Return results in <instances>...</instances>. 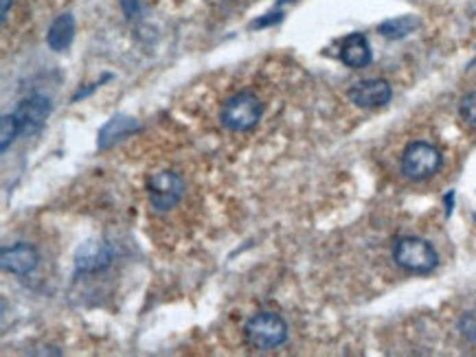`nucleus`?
I'll use <instances>...</instances> for the list:
<instances>
[{
    "mask_svg": "<svg viewBox=\"0 0 476 357\" xmlns=\"http://www.w3.org/2000/svg\"><path fill=\"white\" fill-rule=\"evenodd\" d=\"M283 20V14L281 11H274V14H265L263 18H259V20H254L252 22V29H261V27H268V25H274V22H281Z\"/></svg>",
    "mask_w": 476,
    "mask_h": 357,
    "instance_id": "nucleus-18",
    "label": "nucleus"
},
{
    "mask_svg": "<svg viewBox=\"0 0 476 357\" xmlns=\"http://www.w3.org/2000/svg\"><path fill=\"white\" fill-rule=\"evenodd\" d=\"M263 106L257 95L252 93H237L228 97L219 110V121L222 125L230 132H246L257 125L261 119Z\"/></svg>",
    "mask_w": 476,
    "mask_h": 357,
    "instance_id": "nucleus-3",
    "label": "nucleus"
},
{
    "mask_svg": "<svg viewBox=\"0 0 476 357\" xmlns=\"http://www.w3.org/2000/svg\"><path fill=\"white\" fill-rule=\"evenodd\" d=\"M393 90L384 79H367L351 86L349 99L358 108H380L391 101Z\"/></svg>",
    "mask_w": 476,
    "mask_h": 357,
    "instance_id": "nucleus-9",
    "label": "nucleus"
},
{
    "mask_svg": "<svg viewBox=\"0 0 476 357\" xmlns=\"http://www.w3.org/2000/svg\"><path fill=\"white\" fill-rule=\"evenodd\" d=\"M419 27V20L415 16H397L380 25V33L389 40H402L408 33H413Z\"/></svg>",
    "mask_w": 476,
    "mask_h": 357,
    "instance_id": "nucleus-13",
    "label": "nucleus"
},
{
    "mask_svg": "<svg viewBox=\"0 0 476 357\" xmlns=\"http://www.w3.org/2000/svg\"><path fill=\"white\" fill-rule=\"evenodd\" d=\"M0 263H3V270L16 276H27L38 267L40 263V254L27 241H18L14 245H7L0 252Z\"/></svg>",
    "mask_w": 476,
    "mask_h": 357,
    "instance_id": "nucleus-8",
    "label": "nucleus"
},
{
    "mask_svg": "<svg viewBox=\"0 0 476 357\" xmlns=\"http://www.w3.org/2000/svg\"><path fill=\"white\" fill-rule=\"evenodd\" d=\"M139 130V123L136 119H130V116H115L110 119L106 125L99 132V140H97V147L99 149H108L112 147L117 140H121L128 134L136 132Z\"/></svg>",
    "mask_w": 476,
    "mask_h": 357,
    "instance_id": "nucleus-12",
    "label": "nucleus"
},
{
    "mask_svg": "<svg viewBox=\"0 0 476 357\" xmlns=\"http://www.w3.org/2000/svg\"><path fill=\"white\" fill-rule=\"evenodd\" d=\"M20 136V127L14 114H5L0 119V149L7 151L9 145Z\"/></svg>",
    "mask_w": 476,
    "mask_h": 357,
    "instance_id": "nucleus-14",
    "label": "nucleus"
},
{
    "mask_svg": "<svg viewBox=\"0 0 476 357\" xmlns=\"http://www.w3.org/2000/svg\"><path fill=\"white\" fill-rule=\"evenodd\" d=\"M9 7H11V0H3V11H0V20H3V22H7Z\"/></svg>",
    "mask_w": 476,
    "mask_h": 357,
    "instance_id": "nucleus-19",
    "label": "nucleus"
},
{
    "mask_svg": "<svg viewBox=\"0 0 476 357\" xmlns=\"http://www.w3.org/2000/svg\"><path fill=\"white\" fill-rule=\"evenodd\" d=\"M150 204L156 213H167L185 195V180L174 171H156L147 177Z\"/></svg>",
    "mask_w": 476,
    "mask_h": 357,
    "instance_id": "nucleus-5",
    "label": "nucleus"
},
{
    "mask_svg": "<svg viewBox=\"0 0 476 357\" xmlns=\"http://www.w3.org/2000/svg\"><path fill=\"white\" fill-rule=\"evenodd\" d=\"M11 114L16 116L22 136H33V134H38L44 127V123H47L51 114V101L42 95H31L27 99H22Z\"/></svg>",
    "mask_w": 476,
    "mask_h": 357,
    "instance_id": "nucleus-6",
    "label": "nucleus"
},
{
    "mask_svg": "<svg viewBox=\"0 0 476 357\" xmlns=\"http://www.w3.org/2000/svg\"><path fill=\"white\" fill-rule=\"evenodd\" d=\"M393 259L402 270L413 274H430L439 263V256L437 250L433 248V243L419 237L397 239L393 248Z\"/></svg>",
    "mask_w": 476,
    "mask_h": 357,
    "instance_id": "nucleus-2",
    "label": "nucleus"
},
{
    "mask_svg": "<svg viewBox=\"0 0 476 357\" xmlns=\"http://www.w3.org/2000/svg\"><path fill=\"white\" fill-rule=\"evenodd\" d=\"M459 114L470 127H476V90L468 93L459 103Z\"/></svg>",
    "mask_w": 476,
    "mask_h": 357,
    "instance_id": "nucleus-15",
    "label": "nucleus"
},
{
    "mask_svg": "<svg viewBox=\"0 0 476 357\" xmlns=\"http://www.w3.org/2000/svg\"><path fill=\"white\" fill-rule=\"evenodd\" d=\"M459 331L468 342H476V311H468V314L459 320Z\"/></svg>",
    "mask_w": 476,
    "mask_h": 357,
    "instance_id": "nucleus-16",
    "label": "nucleus"
},
{
    "mask_svg": "<svg viewBox=\"0 0 476 357\" xmlns=\"http://www.w3.org/2000/svg\"><path fill=\"white\" fill-rule=\"evenodd\" d=\"M75 38V18L71 14H62L53 20V25L47 33V44L55 53H62L71 47Z\"/></svg>",
    "mask_w": 476,
    "mask_h": 357,
    "instance_id": "nucleus-11",
    "label": "nucleus"
},
{
    "mask_svg": "<svg viewBox=\"0 0 476 357\" xmlns=\"http://www.w3.org/2000/svg\"><path fill=\"white\" fill-rule=\"evenodd\" d=\"M243 336H246L252 349L272 351V349H279L281 344H285L287 325L279 314H274V311H261V314H254L246 322Z\"/></svg>",
    "mask_w": 476,
    "mask_h": 357,
    "instance_id": "nucleus-1",
    "label": "nucleus"
},
{
    "mask_svg": "<svg viewBox=\"0 0 476 357\" xmlns=\"http://www.w3.org/2000/svg\"><path fill=\"white\" fill-rule=\"evenodd\" d=\"M340 60L349 69H364V66H369L373 60L369 40L362 33H351L340 47Z\"/></svg>",
    "mask_w": 476,
    "mask_h": 357,
    "instance_id": "nucleus-10",
    "label": "nucleus"
},
{
    "mask_svg": "<svg viewBox=\"0 0 476 357\" xmlns=\"http://www.w3.org/2000/svg\"><path fill=\"white\" fill-rule=\"evenodd\" d=\"M115 261V248L106 241H88L75 252V274H95Z\"/></svg>",
    "mask_w": 476,
    "mask_h": 357,
    "instance_id": "nucleus-7",
    "label": "nucleus"
},
{
    "mask_svg": "<svg viewBox=\"0 0 476 357\" xmlns=\"http://www.w3.org/2000/svg\"><path fill=\"white\" fill-rule=\"evenodd\" d=\"M119 3H121V9H123V14L130 20L141 18V14H143V3H141V0H119Z\"/></svg>",
    "mask_w": 476,
    "mask_h": 357,
    "instance_id": "nucleus-17",
    "label": "nucleus"
},
{
    "mask_svg": "<svg viewBox=\"0 0 476 357\" xmlns=\"http://www.w3.org/2000/svg\"><path fill=\"white\" fill-rule=\"evenodd\" d=\"M441 169V151L435 145L415 140L402 153V173L408 180H428Z\"/></svg>",
    "mask_w": 476,
    "mask_h": 357,
    "instance_id": "nucleus-4",
    "label": "nucleus"
}]
</instances>
